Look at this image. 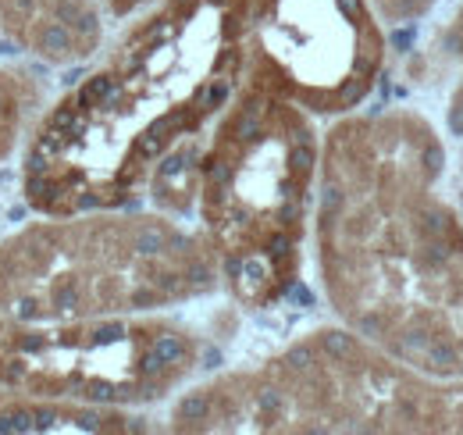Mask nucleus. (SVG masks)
<instances>
[{"mask_svg":"<svg viewBox=\"0 0 463 435\" xmlns=\"http://www.w3.org/2000/svg\"><path fill=\"white\" fill-rule=\"evenodd\" d=\"M139 418L121 407H86V403H61L39 400L14 389H0V435L22 432H139Z\"/></svg>","mask_w":463,"mask_h":435,"instance_id":"nucleus-8","label":"nucleus"},{"mask_svg":"<svg viewBox=\"0 0 463 435\" xmlns=\"http://www.w3.org/2000/svg\"><path fill=\"white\" fill-rule=\"evenodd\" d=\"M100 4H103V14H107L111 22H125L129 14L143 11L146 4H154V0H100Z\"/></svg>","mask_w":463,"mask_h":435,"instance_id":"nucleus-11","label":"nucleus"},{"mask_svg":"<svg viewBox=\"0 0 463 435\" xmlns=\"http://www.w3.org/2000/svg\"><path fill=\"white\" fill-rule=\"evenodd\" d=\"M249 0H154L57 93L22 143L18 190L36 214L185 218L196 164L246 72Z\"/></svg>","mask_w":463,"mask_h":435,"instance_id":"nucleus-1","label":"nucleus"},{"mask_svg":"<svg viewBox=\"0 0 463 435\" xmlns=\"http://www.w3.org/2000/svg\"><path fill=\"white\" fill-rule=\"evenodd\" d=\"M435 4L438 0H371V8L378 11V18H382V22H392V26L424 18Z\"/></svg>","mask_w":463,"mask_h":435,"instance_id":"nucleus-10","label":"nucleus"},{"mask_svg":"<svg viewBox=\"0 0 463 435\" xmlns=\"http://www.w3.org/2000/svg\"><path fill=\"white\" fill-rule=\"evenodd\" d=\"M167 432H463V382L399 364L353 328H313L257 367L196 382L167 410Z\"/></svg>","mask_w":463,"mask_h":435,"instance_id":"nucleus-4","label":"nucleus"},{"mask_svg":"<svg viewBox=\"0 0 463 435\" xmlns=\"http://www.w3.org/2000/svg\"><path fill=\"white\" fill-rule=\"evenodd\" d=\"M449 57L460 61V72H456V86L449 97V132L463 136V8L456 14V22L449 29Z\"/></svg>","mask_w":463,"mask_h":435,"instance_id":"nucleus-9","label":"nucleus"},{"mask_svg":"<svg viewBox=\"0 0 463 435\" xmlns=\"http://www.w3.org/2000/svg\"><path fill=\"white\" fill-rule=\"evenodd\" d=\"M318 164L313 114L246 61L203 143L193 200L221 289L243 310H271L300 285Z\"/></svg>","mask_w":463,"mask_h":435,"instance_id":"nucleus-3","label":"nucleus"},{"mask_svg":"<svg viewBox=\"0 0 463 435\" xmlns=\"http://www.w3.org/2000/svg\"><path fill=\"white\" fill-rule=\"evenodd\" d=\"M218 289L207 239L161 211L39 214L0 239V310L22 321L154 314Z\"/></svg>","mask_w":463,"mask_h":435,"instance_id":"nucleus-5","label":"nucleus"},{"mask_svg":"<svg viewBox=\"0 0 463 435\" xmlns=\"http://www.w3.org/2000/svg\"><path fill=\"white\" fill-rule=\"evenodd\" d=\"M103 32L107 14L100 0H0V39L50 68L100 54Z\"/></svg>","mask_w":463,"mask_h":435,"instance_id":"nucleus-7","label":"nucleus"},{"mask_svg":"<svg viewBox=\"0 0 463 435\" xmlns=\"http://www.w3.org/2000/svg\"><path fill=\"white\" fill-rule=\"evenodd\" d=\"M246 61L313 118H342L382 79V18L371 0H249Z\"/></svg>","mask_w":463,"mask_h":435,"instance_id":"nucleus-6","label":"nucleus"},{"mask_svg":"<svg viewBox=\"0 0 463 435\" xmlns=\"http://www.w3.org/2000/svg\"><path fill=\"white\" fill-rule=\"evenodd\" d=\"M446 147L410 108L342 114L321 139L313 254L346 328L438 382H463V218Z\"/></svg>","mask_w":463,"mask_h":435,"instance_id":"nucleus-2","label":"nucleus"}]
</instances>
